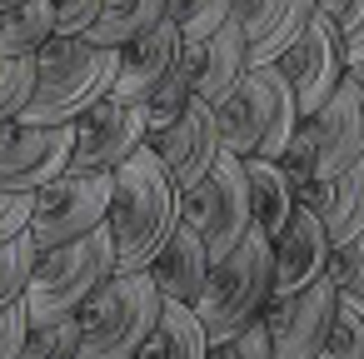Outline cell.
Masks as SVG:
<instances>
[{"label":"cell","instance_id":"22","mask_svg":"<svg viewBox=\"0 0 364 359\" xmlns=\"http://www.w3.org/2000/svg\"><path fill=\"white\" fill-rule=\"evenodd\" d=\"M135 359H210V334H205L195 304L165 299V309H160V319Z\"/></svg>","mask_w":364,"mask_h":359},{"label":"cell","instance_id":"35","mask_svg":"<svg viewBox=\"0 0 364 359\" xmlns=\"http://www.w3.org/2000/svg\"><path fill=\"white\" fill-rule=\"evenodd\" d=\"M339 41H344V60H364V0H349L339 16Z\"/></svg>","mask_w":364,"mask_h":359},{"label":"cell","instance_id":"6","mask_svg":"<svg viewBox=\"0 0 364 359\" xmlns=\"http://www.w3.org/2000/svg\"><path fill=\"white\" fill-rule=\"evenodd\" d=\"M115 274V240H110V225L80 235V240H65V245H50L41 250L36 269H31V289H26V314L31 324H46V319H65V314H80V304Z\"/></svg>","mask_w":364,"mask_h":359},{"label":"cell","instance_id":"20","mask_svg":"<svg viewBox=\"0 0 364 359\" xmlns=\"http://www.w3.org/2000/svg\"><path fill=\"white\" fill-rule=\"evenodd\" d=\"M210 245L200 240V230L195 225H175V235L155 250V259L145 264L150 269V279L160 284V294L165 299H180V304H195L200 299V289H205V279H210Z\"/></svg>","mask_w":364,"mask_h":359},{"label":"cell","instance_id":"26","mask_svg":"<svg viewBox=\"0 0 364 359\" xmlns=\"http://www.w3.org/2000/svg\"><path fill=\"white\" fill-rule=\"evenodd\" d=\"M75 354H80V314L46 319V324H31L26 329L21 359H75Z\"/></svg>","mask_w":364,"mask_h":359},{"label":"cell","instance_id":"4","mask_svg":"<svg viewBox=\"0 0 364 359\" xmlns=\"http://www.w3.org/2000/svg\"><path fill=\"white\" fill-rule=\"evenodd\" d=\"M269 294H274V240L259 225H250V235L225 259L210 264V279L195 299V314H200L210 344H220V339L240 334L250 319H259Z\"/></svg>","mask_w":364,"mask_h":359},{"label":"cell","instance_id":"5","mask_svg":"<svg viewBox=\"0 0 364 359\" xmlns=\"http://www.w3.org/2000/svg\"><path fill=\"white\" fill-rule=\"evenodd\" d=\"M165 309L150 269H115L80 304V354L75 359H135Z\"/></svg>","mask_w":364,"mask_h":359},{"label":"cell","instance_id":"33","mask_svg":"<svg viewBox=\"0 0 364 359\" xmlns=\"http://www.w3.org/2000/svg\"><path fill=\"white\" fill-rule=\"evenodd\" d=\"M26 329H31V314H26V299H21V304H6V309H0V359H21V344H26Z\"/></svg>","mask_w":364,"mask_h":359},{"label":"cell","instance_id":"16","mask_svg":"<svg viewBox=\"0 0 364 359\" xmlns=\"http://www.w3.org/2000/svg\"><path fill=\"white\" fill-rule=\"evenodd\" d=\"M180 55H185L180 26H175L170 16L155 21V26L140 31L130 45H120V75H115V90H110V95H120V100H130V105H145L150 90L180 65Z\"/></svg>","mask_w":364,"mask_h":359},{"label":"cell","instance_id":"21","mask_svg":"<svg viewBox=\"0 0 364 359\" xmlns=\"http://www.w3.org/2000/svg\"><path fill=\"white\" fill-rule=\"evenodd\" d=\"M245 175H250V210H255V225L274 240L284 225H289V215H294V180H289V170L279 165V160H269V155H245Z\"/></svg>","mask_w":364,"mask_h":359},{"label":"cell","instance_id":"18","mask_svg":"<svg viewBox=\"0 0 364 359\" xmlns=\"http://www.w3.org/2000/svg\"><path fill=\"white\" fill-rule=\"evenodd\" d=\"M180 65H185V75H190V90H195L200 100L220 105V100H225V95L240 85V75L250 70V55H245V31H240V21L230 16V21H225L215 36H205V41L185 45Z\"/></svg>","mask_w":364,"mask_h":359},{"label":"cell","instance_id":"28","mask_svg":"<svg viewBox=\"0 0 364 359\" xmlns=\"http://www.w3.org/2000/svg\"><path fill=\"white\" fill-rule=\"evenodd\" d=\"M329 359H364V299L339 294L329 324Z\"/></svg>","mask_w":364,"mask_h":359},{"label":"cell","instance_id":"23","mask_svg":"<svg viewBox=\"0 0 364 359\" xmlns=\"http://www.w3.org/2000/svg\"><path fill=\"white\" fill-rule=\"evenodd\" d=\"M155 21H165V0H100V11H95L85 41L120 50V45H130L140 31H150Z\"/></svg>","mask_w":364,"mask_h":359},{"label":"cell","instance_id":"14","mask_svg":"<svg viewBox=\"0 0 364 359\" xmlns=\"http://www.w3.org/2000/svg\"><path fill=\"white\" fill-rule=\"evenodd\" d=\"M145 145L165 160V170H170V180H175L180 190L200 185V180L210 175V165L220 160V150H225V140H220V120H215V105L195 95L170 125L150 130Z\"/></svg>","mask_w":364,"mask_h":359},{"label":"cell","instance_id":"7","mask_svg":"<svg viewBox=\"0 0 364 359\" xmlns=\"http://www.w3.org/2000/svg\"><path fill=\"white\" fill-rule=\"evenodd\" d=\"M364 155V90L344 75L339 90L299 120L289 150L279 155V165L289 170V180H324V175H339L344 165H354Z\"/></svg>","mask_w":364,"mask_h":359},{"label":"cell","instance_id":"36","mask_svg":"<svg viewBox=\"0 0 364 359\" xmlns=\"http://www.w3.org/2000/svg\"><path fill=\"white\" fill-rule=\"evenodd\" d=\"M21 230H31V195L0 190V240H11Z\"/></svg>","mask_w":364,"mask_h":359},{"label":"cell","instance_id":"3","mask_svg":"<svg viewBox=\"0 0 364 359\" xmlns=\"http://www.w3.org/2000/svg\"><path fill=\"white\" fill-rule=\"evenodd\" d=\"M215 120H220L225 150L279 160L304 115H299L294 85L279 75V65H250L240 75V85L215 105Z\"/></svg>","mask_w":364,"mask_h":359},{"label":"cell","instance_id":"25","mask_svg":"<svg viewBox=\"0 0 364 359\" xmlns=\"http://www.w3.org/2000/svg\"><path fill=\"white\" fill-rule=\"evenodd\" d=\"M36 259H41V245H36V235H31V230L11 235V240H0V309L26 299Z\"/></svg>","mask_w":364,"mask_h":359},{"label":"cell","instance_id":"30","mask_svg":"<svg viewBox=\"0 0 364 359\" xmlns=\"http://www.w3.org/2000/svg\"><path fill=\"white\" fill-rule=\"evenodd\" d=\"M195 100V90H190V75H185V65H175L155 90H150V100H145V120H150V130H160V125H170L185 105Z\"/></svg>","mask_w":364,"mask_h":359},{"label":"cell","instance_id":"29","mask_svg":"<svg viewBox=\"0 0 364 359\" xmlns=\"http://www.w3.org/2000/svg\"><path fill=\"white\" fill-rule=\"evenodd\" d=\"M31 85H36V60L31 55H6L0 50V125L16 120L31 100Z\"/></svg>","mask_w":364,"mask_h":359},{"label":"cell","instance_id":"24","mask_svg":"<svg viewBox=\"0 0 364 359\" xmlns=\"http://www.w3.org/2000/svg\"><path fill=\"white\" fill-rule=\"evenodd\" d=\"M55 36V0H21L0 11V50L6 55H41V45Z\"/></svg>","mask_w":364,"mask_h":359},{"label":"cell","instance_id":"39","mask_svg":"<svg viewBox=\"0 0 364 359\" xmlns=\"http://www.w3.org/2000/svg\"><path fill=\"white\" fill-rule=\"evenodd\" d=\"M319 359H329V349H324V354H319Z\"/></svg>","mask_w":364,"mask_h":359},{"label":"cell","instance_id":"17","mask_svg":"<svg viewBox=\"0 0 364 359\" xmlns=\"http://www.w3.org/2000/svg\"><path fill=\"white\" fill-rule=\"evenodd\" d=\"M329 250H334V245H329L324 220H319L309 205H294L289 225L274 235V294H269V299L314 284V279L324 274V264H329Z\"/></svg>","mask_w":364,"mask_h":359},{"label":"cell","instance_id":"19","mask_svg":"<svg viewBox=\"0 0 364 359\" xmlns=\"http://www.w3.org/2000/svg\"><path fill=\"white\" fill-rule=\"evenodd\" d=\"M294 200L309 205L324 230H329V245H344L349 235L364 230V155L354 165H344L339 175H324V180H299L294 185Z\"/></svg>","mask_w":364,"mask_h":359},{"label":"cell","instance_id":"32","mask_svg":"<svg viewBox=\"0 0 364 359\" xmlns=\"http://www.w3.org/2000/svg\"><path fill=\"white\" fill-rule=\"evenodd\" d=\"M210 359H274V339H269L264 314H259V319H250L240 334H230V339L210 344Z\"/></svg>","mask_w":364,"mask_h":359},{"label":"cell","instance_id":"8","mask_svg":"<svg viewBox=\"0 0 364 359\" xmlns=\"http://www.w3.org/2000/svg\"><path fill=\"white\" fill-rule=\"evenodd\" d=\"M180 220L200 230V240L210 245V259H225L255 225L250 210V175H245V155L220 150V160L210 165V175L200 185L185 190Z\"/></svg>","mask_w":364,"mask_h":359},{"label":"cell","instance_id":"10","mask_svg":"<svg viewBox=\"0 0 364 359\" xmlns=\"http://www.w3.org/2000/svg\"><path fill=\"white\" fill-rule=\"evenodd\" d=\"M75 150V125H31V120H6L0 125V190L36 195L46 180L70 170Z\"/></svg>","mask_w":364,"mask_h":359},{"label":"cell","instance_id":"2","mask_svg":"<svg viewBox=\"0 0 364 359\" xmlns=\"http://www.w3.org/2000/svg\"><path fill=\"white\" fill-rule=\"evenodd\" d=\"M115 75H120V50L90 45L85 36H50L36 55V85L16 120L65 125L80 110H90L100 95H110Z\"/></svg>","mask_w":364,"mask_h":359},{"label":"cell","instance_id":"12","mask_svg":"<svg viewBox=\"0 0 364 359\" xmlns=\"http://www.w3.org/2000/svg\"><path fill=\"white\" fill-rule=\"evenodd\" d=\"M334 304H339V284L329 274H319L314 284L279 294L264 304V324L274 339V359H319L329 349V324H334Z\"/></svg>","mask_w":364,"mask_h":359},{"label":"cell","instance_id":"15","mask_svg":"<svg viewBox=\"0 0 364 359\" xmlns=\"http://www.w3.org/2000/svg\"><path fill=\"white\" fill-rule=\"evenodd\" d=\"M314 0H235V21L245 31L250 65H274L314 21Z\"/></svg>","mask_w":364,"mask_h":359},{"label":"cell","instance_id":"38","mask_svg":"<svg viewBox=\"0 0 364 359\" xmlns=\"http://www.w3.org/2000/svg\"><path fill=\"white\" fill-rule=\"evenodd\" d=\"M11 6H21V0H0V11H11Z\"/></svg>","mask_w":364,"mask_h":359},{"label":"cell","instance_id":"1","mask_svg":"<svg viewBox=\"0 0 364 359\" xmlns=\"http://www.w3.org/2000/svg\"><path fill=\"white\" fill-rule=\"evenodd\" d=\"M180 205H185V190L170 180L165 160L150 145L120 160L110 185V220H105L115 240V269H145L155 250L175 235Z\"/></svg>","mask_w":364,"mask_h":359},{"label":"cell","instance_id":"11","mask_svg":"<svg viewBox=\"0 0 364 359\" xmlns=\"http://www.w3.org/2000/svg\"><path fill=\"white\" fill-rule=\"evenodd\" d=\"M279 75L294 85V100H299V115H314L334 90L339 80L349 75V60H344V41H339V21L314 11V21L304 26V36L274 60Z\"/></svg>","mask_w":364,"mask_h":359},{"label":"cell","instance_id":"34","mask_svg":"<svg viewBox=\"0 0 364 359\" xmlns=\"http://www.w3.org/2000/svg\"><path fill=\"white\" fill-rule=\"evenodd\" d=\"M100 0H55V36H85Z\"/></svg>","mask_w":364,"mask_h":359},{"label":"cell","instance_id":"27","mask_svg":"<svg viewBox=\"0 0 364 359\" xmlns=\"http://www.w3.org/2000/svg\"><path fill=\"white\" fill-rule=\"evenodd\" d=\"M165 16L180 26L185 45H195V41L215 36L235 16V0H165Z\"/></svg>","mask_w":364,"mask_h":359},{"label":"cell","instance_id":"37","mask_svg":"<svg viewBox=\"0 0 364 359\" xmlns=\"http://www.w3.org/2000/svg\"><path fill=\"white\" fill-rule=\"evenodd\" d=\"M349 80H354V85L364 90V60H354V65H349Z\"/></svg>","mask_w":364,"mask_h":359},{"label":"cell","instance_id":"31","mask_svg":"<svg viewBox=\"0 0 364 359\" xmlns=\"http://www.w3.org/2000/svg\"><path fill=\"white\" fill-rule=\"evenodd\" d=\"M324 274L339 284V294L364 299V230H359V235H349L344 245H334V250H329Z\"/></svg>","mask_w":364,"mask_h":359},{"label":"cell","instance_id":"13","mask_svg":"<svg viewBox=\"0 0 364 359\" xmlns=\"http://www.w3.org/2000/svg\"><path fill=\"white\" fill-rule=\"evenodd\" d=\"M75 150H70V170H115L120 160H130L145 135V105H130L120 95H100L90 110H80L75 120Z\"/></svg>","mask_w":364,"mask_h":359},{"label":"cell","instance_id":"9","mask_svg":"<svg viewBox=\"0 0 364 359\" xmlns=\"http://www.w3.org/2000/svg\"><path fill=\"white\" fill-rule=\"evenodd\" d=\"M110 185L115 170H60L31 195V235L41 250L80 240L110 220Z\"/></svg>","mask_w":364,"mask_h":359}]
</instances>
